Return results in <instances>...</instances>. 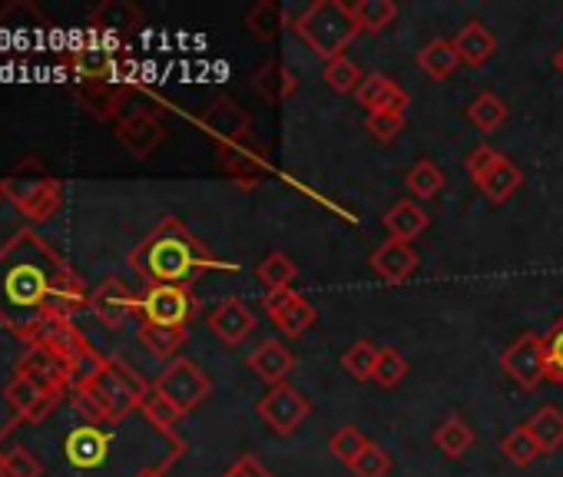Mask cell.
I'll return each instance as SVG.
<instances>
[{"mask_svg": "<svg viewBox=\"0 0 563 477\" xmlns=\"http://www.w3.org/2000/svg\"><path fill=\"white\" fill-rule=\"evenodd\" d=\"M84 309H90L87 282L41 232L18 229L0 246V322L24 345Z\"/></svg>", "mask_w": 563, "mask_h": 477, "instance_id": "obj_1", "label": "cell"}, {"mask_svg": "<svg viewBox=\"0 0 563 477\" xmlns=\"http://www.w3.org/2000/svg\"><path fill=\"white\" fill-rule=\"evenodd\" d=\"M130 269L143 279V286L186 289H192V282L206 273H235L232 263L209 253L202 239L176 215H166L140 239L130 253Z\"/></svg>", "mask_w": 563, "mask_h": 477, "instance_id": "obj_2", "label": "cell"}, {"mask_svg": "<svg viewBox=\"0 0 563 477\" xmlns=\"http://www.w3.org/2000/svg\"><path fill=\"white\" fill-rule=\"evenodd\" d=\"M316 57H322L325 64L335 57H345L349 44L362 34L352 4H342V0H316L309 4L292 27Z\"/></svg>", "mask_w": 563, "mask_h": 477, "instance_id": "obj_3", "label": "cell"}, {"mask_svg": "<svg viewBox=\"0 0 563 477\" xmlns=\"http://www.w3.org/2000/svg\"><path fill=\"white\" fill-rule=\"evenodd\" d=\"M0 192L34 222L57 215V209L64 206V186L41 156L21 159L4 179H0Z\"/></svg>", "mask_w": 563, "mask_h": 477, "instance_id": "obj_4", "label": "cell"}, {"mask_svg": "<svg viewBox=\"0 0 563 477\" xmlns=\"http://www.w3.org/2000/svg\"><path fill=\"white\" fill-rule=\"evenodd\" d=\"M84 391L97 401V408L107 418H130L143 408V401L150 398L153 385L146 378H140L123 358H107V365L100 368V375L93 381L84 385Z\"/></svg>", "mask_w": 563, "mask_h": 477, "instance_id": "obj_5", "label": "cell"}, {"mask_svg": "<svg viewBox=\"0 0 563 477\" xmlns=\"http://www.w3.org/2000/svg\"><path fill=\"white\" fill-rule=\"evenodd\" d=\"M199 315V299L186 286H146L140 292V325L189 329Z\"/></svg>", "mask_w": 563, "mask_h": 477, "instance_id": "obj_6", "label": "cell"}, {"mask_svg": "<svg viewBox=\"0 0 563 477\" xmlns=\"http://www.w3.org/2000/svg\"><path fill=\"white\" fill-rule=\"evenodd\" d=\"M467 176L474 179V186L490 199V202H507L520 186H523V173L514 159H507L500 149L494 146H477L467 156Z\"/></svg>", "mask_w": 563, "mask_h": 477, "instance_id": "obj_7", "label": "cell"}, {"mask_svg": "<svg viewBox=\"0 0 563 477\" xmlns=\"http://www.w3.org/2000/svg\"><path fill=\"white\" fill-rule=\"evenodd\" d=\"M255 414H258V421H262L272 434L289 437V434H296V431L306 424V418L312 414V401H309L296 385L282 381V385L265 388V395L255 401Z\"/></svg>", "mask_w": 563, "mask_h": 477, "instance_id": "obj_8", "label": "cell"}, {"mask_svg": "<svg viewBox=\"0 0 563 477\" xmlns=\"http://www.w3.org/2000/svg\"><path fill=\"white\" fill-rule=\"evenodd\" d=\"M153 391L169 398L179 411H192V408H199L209 398L212 381H209V375L192 358H173L156 375Z\"/></svg>", "mask_w": 563, "mask_h": 477, "instance_id": "obj_9", "label": "cell"}, {"mask_svg": "<svg viewBox=\"0 0 563 477\" xmlns=\"http://www.w3.org/2000/svg\"><path fill=\"white\" fill-rule=\"evenodd\" d=\"M500 371L514 378L523 391H533L547 381V352L543 335L520 332L504 352H500Z\"/></svg>", "mask_w": 563, "mask_h": 477, "instance_id": "obj_10", "label": "cell"}, {"mask_svg": "<svg viewBox=\"0 0 563 477\" xmlns=\"http://www.w3.org/2000/svg\"><path fill=\"white\" fill-rule=\"evenodd\" d=\"M90 312L107 329H123L126 322L140 319V296L120 276H107L97 289H90Z\"/></svg>", "mask_w": 563, "mask_h": 477, "instance_id": "obj_11", "label": "cell"}, {"mask_svg": "<svg viewBox=\"0 0 563 477\" xmlns=\"http://www.w3.org/2000/svg\"><path fill=\"white\" fill-rule=\"evenodd\" d=\"M199 126L209 133L216 149L235 146L252 140V120L242 107H235L229 97H216L202 113H199Z\"/></svg>", "mask_w": 563, "mask_h": 477, "instance_id": "obj_12", "label": "cell"}, {"mask_svg": "<svg viewBox=\"0 0 563 477\" xmlns=\"http://www.w3.org/2000/svg\"><path fill=\"white\" fill-rule=\"evenodd\" d=\"M262 309L265 315L278 325L282 335L289 339H302L312 325H316V306L309 299H302L296 289H278V292H265L262 296Z\"/></svg>", "mask_w": 563, "mask_h": 477, "instance_id": "obj_13", "label": "cell"}, {"mask_svg": "<svg viewBox=\"0 0 563 477\" xmlns=\"http://www.w3.org/2000/svg\"><path fill=\"white\" fill-rule=\"evenodd\" d=\"M255 312L242 302V299H235V296H229V299H222L209 315H206V325H209V332L225 345V348H235V345H242L252 332H255Z\"/></svg>", "mask_w": 563, "mask_h": 477, "instance_id": "obj_14", "label": "cell"}, {"mask_svg": "<svg viewBox=\"0 0 563 477\" xmlns=\"http://www.w3.org/2000/svg\"><path fill=\"white\" fill-rule=\"evenodd\" d=\"M418 253L411 249V243H401V239H385V243L368 256V266L372 273L388 282V286H398L405 279H411L418 273Z\"/></svg>", "mask_w": 563, "mask_h": 477, "instance_id": "obj_15", "label": "cell"}, {"mask_svg": "<svg viewBox=\"0 0 563 477\" xmlns=\"http://www.w3.org/2000/svg\"><path fill=\"white\" fill-rule=\"evenodd\" d=\"M245 365H249V371H252L258 381H265V385L272 388V385H282V381H286V378L296 371V355H292V348H289L286 342L265 339V342L245 358Z\"/></svg>", "mask_w": 563, "mask_h": 477, "instance_id": "obj_16", "label": "cell"}, {"mask_svg": "<svg viewBox=\"0 0 563 477\" xmlns=\"http://www.w3.org/2000/svg\"><path fill=\"white\" fill-rule=\"evenodd\" d=\"M117 140L126 146V153H130V156L146 159V156H153V153H156V146L166 140V126L159 123L156 110H150V113H136V117H130V120H120V123H117Z\"/></svg>", "mask_w": 563, "mask_h": 477, "instance_id": "obj_17", "label": "cell"}, {"mask_svg": "<svg viewBox=\"0 0 563 477\" xmlns=\"http://www.w3.org/2000/svg\"><path fill=\"white\" fill-rule=\"evenodd\" d=\"M143 21H146L143 11L136 4H130V0H107V4H100L90 18V34L107 37V41H123L126 34L140 31Z\"/></svg>", "mask_w": 563, "mask_h": 477, "instance_id": "obj_18", "label": "cell"}, {"mask_svg": "<svg viewBox=\"0 0 563 477\" xmlns=\"http://www.w3.org/2000/svg\"><path fill=\"white\" fill-rule=\"evenodd\" d=\"M252 90L268 103H286L299 93V74L282 60H268L252 74Z\"/></svg>", "mask_w": 563, "mask_h": 477, "instance_id": "obj_19", "label": "cell"}, {"mask_svg": "<svg viewBox=\"0 0 563 477\" xmlns=\"http://www.w3.org/2000/svg\"><path fill=\"white\" fill-rule=\"evenodd\" d=\"M355 97L368 113H382V110L405 113V107H408V90L398 87L388 74H368L362 80V87L355 90Z\"/></svg>", "mask_w": 563, "mask_h": 477, "instance_id": "obj_20", "label": "cell"}, {"mask_svg": "<svg viewBox=\"0 0 563 477\" xmlns=\"http://www.w3.org/2000/svg\"><path fill=\"white\" fill-rule=\"evenodd\" d=\"M382 225L388 229L391 239L411 243V239H418V235L431 225V215H428V209H424L418 199H398V202L382 215Z\"/></svg>", "mask_w": 563, "mask_h": 477, "instance_id": "obj_21", "label": "cell"}, {"mask_svg": "<svg viewBox=\"0 0 563 477\" xmlns=\"http://www.w3.org/2000/svg\"><path fill=\"white\" fill-rule=\"evenodd\" d=\"M67 391H47L41 381L27 378V375H14L4 388L8 404L14 408V421H27L47 398H64Z\"/></svg>", "mask_w": 563, "mask_h": 477, "instance_id": "obj_22", "label": "cell"}, {"mask_svg": "<svg viewBox=\"0 0 563 477\" xmlns=\"http://www.w3.org/2000/svg\"><path fill=\"white\" fill-rule=\"evenodd\" d=\"M34 342H41V345H47L64 365H67V371H70V362L90 345V339L77 329V322L74 319H64V322H51Z\"/></svg>", "mask_w": 563, "mask_h": 477, "instance_id": "obj_23", "label": "cell"}, {"mask_svg": "<svg viewBox=\"0 0 563 477\" xmlns=\"http://www.w3.org/2000/svg\"><path fill=\"white\" fill-rule=\"evenodd\" d=\"M451 44H454L461 64H467V67H484L494 57V51H497L494 34L484 24H477V21H467Z\"/></svg>", "mask_w": 563, "mask_h": 477, "instance_id": "obj_24", "label": "cell"}, {"mask_svg": "<svg viewBox=\"0 0 563 477\" xmlns=\"http://www.w3.org/2000/svg\"><path fill=\"white\" fill-rule=\"evenodd\" d=\"M0 477H44L37 454L0 428Z\"/></svg>", "mask_w": 563, "mask_h": 477, "instance_id": "obj_25", "label": "cell"}, {"mask_svg": "<svg viewBox=\"0 0 563 477\" xmlns=\"http://www.w3.org/2000/svg\"><path fill=\"white\" fill-rule=\"evenodd\" d=\"M527 431L533 434L540 454H553L563 447V411L553 404H543L533 411V418L527 421Z\"/></svg>", "mask_w": 563, "mask_h": 477, "instance_id": "obj_26", "label": "cell"}, {"mask_svg": "<svg viewBox=\"0 0 563 477\" xmlns=\"http://www.w3.org/2000/svg\"><path fill=\"white\" fill-rule=\"evenodd\" d=\"M418 67L428 74V80H448L461 67V57L451 41H431L418 51Z\"/></svg>", "mask_w": 563, "mask_h": 477, "instance_id": "obj_27", "label": "cell"}, {"mask_svg": "<svg viewBox=\"0 0 563 477\" xmlns=\"http://www.w3.org/2000/svg\"><path fill=\"white\" fill-rule=\"evenodd\" d=\"M140 342L146 345V352L159 362H173L179 358V348L189 339V329H163V325H140L136 329Z\"/></svg>", "mask_w": 563, "mask_h": 477, "instance_id": "obj_28", "label": "cell"}, {"mask_svg": "<svg viewBox=\"0 0 563 477\" xmlns=\"http://www.w3.org/2000/svg\"><path fill=\"white\" fill-rule=\"evenodd\" d=\"M245 27L252 31L255 41L268 44V41L278 37L282 27H286V11H282L275 0H258V4H252L249 14H245Z\"/></svg>", "mask_w": 563, "mask_h": 477, "instance_id": "obj_29", "label": "cell"}, {"mask_svg": "<svg viewBox=\"0 0 563 477\" xmlns=\"http://www.w3.org/2000/svg\"><path fill=\"white\" fill-rule=\"evenodd\" d=\"M299 269L286 253H268L258 266H255V279L262 282L265 292H278V289H292Z\"/></svg>", "mask_w": 563, "mask_h": 477, "instance_id": "obj_30", "label": "cell"}, {"mask_svg": "<svg viewBox=\"0 0 563 477\" xmlns=\"http://www.w3.org/2000/svg\"><path fill=\"white\" fill-rule=\"evenodd\" d=\"M405 186L411 192V199L428 202L444 189V173L434 159H418L408 173H405Z\"/></svg>", "mask_w": 563, "mask_h": 477, "instance_id": "obj_31", "label": "cell"}, {"mask_svg": "<svg viewBox=\"0 0 563 477\" xmlns=\"http://www.w3.org/2000/svg\"><path fill=\"white\" fill-rule=\"evenodd\" d=\"M434 444L448 457H464L471 451V444H474V431H471V424L461 414H451V418H444L434 428Z\"/></svg>", "mask_w": 563, "mask_h": 477, "instance_id": "obj_32", "label": "cell"}, {"mask_svg": "<svg viewBox=\"0 0 563 477\" xmlns=\"http://www.w3.org/2000/svg\"><path fill=\"white\" fill-rule=\"evenodd\" d=\"M507 113H510V107H507L497 93L484 90L481 97L471 100V107H467V123L477 126L481 133H490V130H497V126L507 120Z\"/></svg>", "mask_w": 563, "mask_h": 477, "instance_id": "obj_33", "label": "cell"}, {"mask_svg": "<svg viewBox=\"0 0 563 477\" xmlns=\"http://www.w3.org/2000/svg\"><path fill=\"white\" fill-rule=\"evenodd\" d=\"M352 11H355L362 34H382L398 18L395 0H358V4H352Z\"/></svg>", "mask_w": 563, "mask_h": 477, "instance_id": "obj_34", "label": "cell"}, {"mask_svg": "<svg viewBox=\"0 0 563 477\" xmlns=\"http://www.w3.org/2000/svg\"><path fill=\"white\" fill-rule=\"evenodd\" d=\"M382 348L372 339H358L355 345H349V352L342 355V368L355 378V381H368L375 378V365H378Z\"/></svg>", "mask_w": 563, "mask_h": 477, "instance_id": "obj_35", "label": "cell"}, {"mask_svg": "<svg viewBox=\"0 0 563 477\" xmlns=\"http://www.w3.org/2000/svg\"><path fill=\"white\" fill-rule=\"evenodd\" d=\"M143 418L156 428V431H163V434H169V437H179L176 434V428H179V421H183V414L186 411H179L169 398H163V395H156V391H150V398L143 401Z\"/></svg>", "mask_w": 563, "mask_h": 477, "instance_id": "obj_36", "label": "cell"}, {"mask_svg": "<svg viewBox=\"0 0 563 477\" xmlns=\"http://www.w3.org/2000/svg\"><path fill=\"white\" fill-rule=\"evenodd\" d=\"M500 451H504V457H507L510 464H517V467H527V464H533V461L540 457V447H537L533 434L527 431V424H520V428H514L510 434H504V437H500Z\"/></svg>", "mask_w": 563, "mask_h": 477, "instance_id": "obj_37", "label": "cell"}, {"mask_svg": "<svg viewBox=\"0 0 563 477\" xmlns=\"http://www.w3.org/2000/svg\"><path fill=\"white\" fill-rule=\"evenodd\" d=\"M362 80H365V74H362L358 64L349 60V57H335V60L325 64V84H329L335 93H355V90L362 87Z\"/></svg>", "mask_w": 563, "mask_h": 477, "instance_id": "obj_38", "label": "cell"}, {"mask_svg": "<svg viewBox=\"0 0 563 477\" xmlns=\"http://www.w3.org/2000/svg\"><path fill=\"white\" fill-rule=\"evenodd\" d=\"M349 470H352L355 477H388V470H391V454H388L382 444L368 441V444L362 447V454L349 464Z\"/></svg>", "mask_w": 563, "mask_h": 477, "instance_id": "obj_39", "label": "cell"}, {"mask_svg": "<svg viewBox=\"0 0 563 477\" xmlns=\"http://www.w3.org/2000/svg\"><path fill=\"white\" fill-rule=\"evenodd\" d=\"M543 352H547V381L563 388V312L543 332Z\"/></svg>", "mask_w": 563, "mask_h": 477, "instance_id": "obj_40", "label": "cell"}, {"mask_svg": "<svg viewBox=\"0 0 563 477\" xmlns=\"http://www.w3.org/2000/svg\"><path fill=\"white\" fill-rule=\"evenodd\" d=\"M368 444V437L362 434V428H355V424H342L332 437H329V451L349 467L358 454H362V447Z\"/></svg>", "mask_w": 563, "mask_h": 477, "instance_id": "obj_41", "label": "cell"}, {"mask_svg": "<svg viewBox=\"0 0 563 477\" xmlns=\"http://www.w3.org/2000/svg\"><path fill=\"white\" fill-rule=\"evenodd\" d=\"M405 126H408L405 113H395V110L368 113V120H365V130L372 133L375 143H391V140H398V136L405 133Z\"/></svg>", "mask_w": 563, "mask_h": 477, "instance_id": "obj_42", "label": "cell"}, {"mask_svg": "<svg viewBox=\"0 0 563 477\" xmlns=\"http://www.w3.org/2000/svg\"><path fill=\"white\" fill-rule=\"evenodd\" d=\"M405 375H408V362H405V355H401L398 348H382L378 365H375V385H382V388H395V385H401V381H405Z\"/></svg>", "mask_w": 563, "mask_h": 477, "instance_id": "obj_43", "label": "cell"}, {"mask_svg": "<svg viewBox=\"0 0 563 477\" xmlns=\"http://www.w3.org/2000/svg\"><path fill=\"white\" fill-rule=\"evenodd\" d=\"M219 477H275L258 457H252V454H242L229 470H222Z\"/></svg>", "mask_w": 563, "mask_h": 477, "instance_id": "obj_44", "label": "cell"}, {"mask_svg": "<svg viewBox=\"0 0 563 477\" xmlns=\"http://www.w3.org/2000/svg\"><path fill=\"white\" fill-rule=\"evenodd\" d=\"M136 477H166V464H159V467H146V470H140Z\"/></svg>", "mask_w": 563, "mask_h": 477, "instance_id": "obj_45", "label": "cell"}, {"mask_svg": "<svg viewBox=\"0 0 563 477\" xmlns=\"http://www.w3.org/2000/svg\"><path fill=\"white\" fill-rule=\"evenodd\" d=\"M553 67L560 70V77H563V47L556 51V57H553Z\"/></svg>", "mask_w": 563, "mask_h": 477, "instance_id": "obj_46", "label": "cell"}]
</instances>
